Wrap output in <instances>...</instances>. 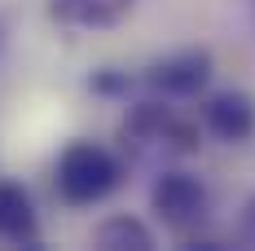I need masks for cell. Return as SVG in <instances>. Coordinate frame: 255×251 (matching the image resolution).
Here are the masks:
<instances>
[{
    "mask_svg": "<svg viewBox=\"0 0 255 251\" xmlns=\"http://www.w3.org/2000/svg\"><path fill=\"white\" fill-rule=\"evenodd\" d=\"M124 146L136 159H189L203 150V124L194 110L167 97H141L119 124Z\"/></svg>",
    "mask_w": 255,
    "mask_h": 251,
    "instance_id": "cell-1",
    "label": "cell"
},
{
    "mask_svg": "<svg viewBox=\"0 0 255 251\" xmlns=\"http://www.w3.org/2000/svg\"><path fill=\"white\" fill-rule=\"evenodd\" d=\"M124 159L93 137H71L53 159V190L66 207H79V212L110 203L124 190Z\"/></svg>",
    "mask_w": 255,
    "mask_h": 251,
    "instance_id": "cell-2",
    "label": "cell"
},
{
    "mask_svg": "<svg viewBox=\"0 0 255 251\" xmlns=\"http://www.w3.org/2000/svg\"><path fill=\"white\" fill-rule=\"evenodd\" d=\"M88 243H97V247H106V251H119V247L150 251L154 243H158V234H154V229L145 225L141 216H128V212H110L106 221H97V225H93Z\"/></svg>",
    "mask_w": 255,
    "mask_h": 251,
    "instance_id": "cell-8",
    "label": "cell"
},
{
    "mask_svg": "<svg viewBox=\"0 0 255 251\" xmlns=\"http://www.w3.org/2000/svg\"><path fill=\"white\" fill-rule=\"evenodd\" d=\"M150 212L172 238L194 243L198 229H207V221H211V190L189 168H158L150 185Z\"/></svg>",
    "mask_w": 255,
    "mask_h": 251,
    "instance_id": "cell-3",
    "label": "cell"
},
{
    "mask_svg": "<svg viewBox=\"0 0 255 251\" xmlns=\"http://www.w3.org/2000/svg\"><path fill=\"white\" fill-rule=\"evenodd\" d=\"M211 79H216V57H211L207 44H176V49L150 57L145 71H141V84L154 97L180 101V106L198 101L211 88Z\"/></svg>",
    "mask_w": 255,
    "mask_h": 251,
    "instance_id": "cell-4",
    "label": "cell"
},
{
    "mask_svg": "<svg viewBox=\"0 0 255 251\" xmlns=\"http://www.w3.org/2000/svg\"><path fill=\"white\" fill-rule=\"evenodd\" d=\"M194 115L203 124V137L220 146H247L255 137V97L247 88H207L194 101Z\"/></svg>",
    "mask_w": 255,
    "mask_h": 251,
    "instance_id": "cell-5",
    "label": "cell"
},
{
    "mask_svg": "<svg viewBox=\"0 0 255 251\" xmlns=\"http://www.w3.org/2000/svg\"><path fill=\"white\" fill-rule=\"evenodd\" d=\"M251 13H255V0H251Z\"/></svg>",
    "mask_w": 255,
    "mask_h": 251,
    "instance_id": "cell-12",
    "label": "cell"
},
{
    "mask_svg": "<svg viewBox=\"0 0 255 251\" xmlns=\"http://www.w3.org/2000/svg\"><path fill=\"white\" fill-rule=\"evenodd\" d=\"M0 243L13 247L40 243V207L22 181H0Z\"/></svg>",
    "mask_w": 255,
    "mask_h": 251,
    "instance_id": "cell-7",
    "label": "cell"
},
{
    "mask_svg": "<svg viewBox=\"0 0 255 251\" xmlns=\"http://www.w3.org/2000/svg\"><path fill=\"white\" fill-rule=\"evenodd\" d=\"M238 243L255 247V194L242 199V207H238Z\"/></svg>",
    "mask_w": 255,
    "mask_h": 251,
    "instance_id": "cell-10",
    "label": "cell"
},
{
    "mask_svg": "<svg viewBox=\"0 0 255 251\" xmlns=\"http://www.w3.org/2000/svg\"><path fill=\"white\" fill-rule=\"evenodd\" d=\"M136 9V0H44V13L53 26L62 31H79V35H93V31H110L119 26Z\"/></svg>",
    "mask_w": 255,
    "mask_h": 251,
    "instance_id": "cell-6",
    "label": "cell"
},
{
    "mask_svg": "<svg viewBox=\"0 0 255 251\" xmlns=\"http://www.w3.org/2000/svg\"><path fill=\"white\" fill-rule=\"evenodd\" d=\"M132 84L136 79L128 75V71H93V79H88V88H93V97L102 101H128V93H132Z\"/></svg>",
    "mask_w": 255,
    "mask_h": 251,
    "instance_id": "cell-9",
    "label": "cell"
},
{
    "mask_svg": "<svg viewBox=\"0 0 255 251\" xmlns=\"http://www.w3.org/2000/svg\"><path fill=\"white\" fill-rule=\"evenodd\" d=\"M4 35H9V26H4V18H0V44H4Z\"/></svg>",
    "mask_w": 255,
    "mask_h": 251,
    "instance_id": "cell-11",
    "label": "cell"
}]
</instances>
